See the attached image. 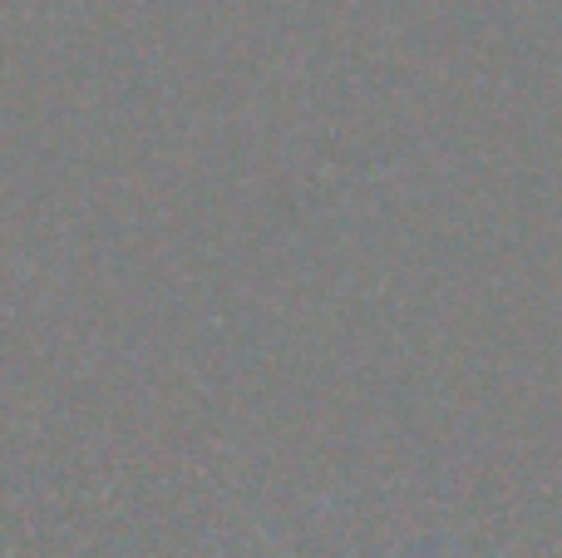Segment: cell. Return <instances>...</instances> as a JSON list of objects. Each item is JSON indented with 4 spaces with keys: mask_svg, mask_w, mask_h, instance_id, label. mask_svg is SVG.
<instances>
[{
    "mask_svg": "<svg viewBox=\"0 0 562 558\" xmlns=\"http://www.w3.org/2000/svg\"><path fill=\"white\" fill-rule=\"evenodd\" d=\"M281 558H291V554H281ZM425 558H439V554H425Z\"/></svg>",
    "mask_w": 562,
    "mask_h": 558,
    "instance_id": "obj_1",
    "label": "cell"
}]
</instances>
